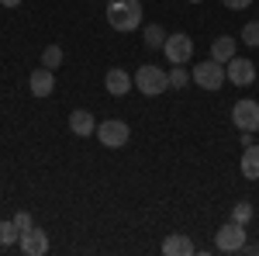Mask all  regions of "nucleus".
<instances>
[{"label": "nucleus", "instance_id": "nucleus-1", "mask_svg": "<svg viewBox=\"0 0 259 256\" xmlns=\"http://www.w3.org/2000/svg\"><path fill=\"white\" fill-rule=\"evenodd\" d=\"M107 24L114 31H135L142 24V0H107Z\"/></svg>", "mask_w": 259, "mask_h": 256}, {"label": "nucleus", "instance_id": "nucleus-2", "mask_svg": "<svg viewBox=\"0 0 259 256\" xmlns=\"http://www.w3.org/2000/svg\"><path fill=\"white\" fill-rule=\"evenodd\" d=\"M135 87H139L145 97H159L166 94V87H169V73L162 69V66H139V73H135Z\"/></svg>", "mask_w": 259, "mask_h": 256}, {"label": "nucleus", "instance_id": "nucleus-3", "mask_svg": "<svg viewBox=\"0 0 259 256\" xmlns=\"http://www.w3.org/2000/svg\"><path fill=\"white\" fill-rule=\"evenodd\" d=\"M190 80H194L197 87H204V90H221L225 80H228V73H225V62L207 59V62H197V66H194Z\"/></svg>", "mask_w": 259, "mask_h": 256}, {"label": "nucleus", "instance_id": "nucleus-4", "mask_svg": "<svg viewBox=\"0 0 259 256\" xmlns=\"http://www.w3.org/2000/svg\"><path fill=\"white\" fill-rule=\"evenodd\" d=\"M97 138H100V145H107V149H121V145H128L132 128H128V121H121V118H107L97 125Z\"/></svg>", "mask_w": 259, "mask_h": 256}, {"label": "nucleus", "instance_id": "nucleus-5", "mask_svg": "<svg viewBox=\"0 0 259 256\" xmlns=\"http://www.w3.org/2000/svg\"><path fill=\"white\" fill-rule=\"evenodd\" d=\"M214 246H218L221 253H239V249H245V225L225 222L218 229V236H214Z\"/></svg>", "mask_w": 259, "mask_h": 256}, {"label": "nucleus", "instance_id": "nucleus-6", "mask_svg": "<svg viewBox=\"0 0 259 256\" xmlns=\"http://www.w3.org/2000/svg\"><path fill=\"white\" fill-rule=\"evenodd\" d=\"M162 52H166V59L173 62V66H183V62H190V56H194V42H190V35H183V31L166 35Z\"/></svg>", "mask_w": 259, "mask_h": 256}, {"label": "nucleus", "instance_id": "nucleus-7", "mask_svg": "<svg viewBox=\"0 0 259 256\" xmlns=\"http://www.w3.org/2000/svg\"><path fill=\"white\" fill-rule=\"evenodd\" d=\"M232 121L239 125L242 132H259V100H249V97L235 100V107H232Z\"/></svg>", "mask_w": 259, "mask_h": 256}, {"label": "nucleus", "instance_id": "nucleus-8", "mask_svg": "<svg viewBox=\"0 0 259 256\" xmlns=\"http://www.w3.org/2000/svg\"><path fill=\"white\" fill-rule=\"evenodd\" d=\"M225 73H228V80H232L235 87H249V83L256 80V66L249 59H242V56H232V59L225 62Z\"/></svg>", "mask_w": 259, "mask_h": 256}, {"label": "nucleus", "instance_id": "nucleus-9", "mask_svg": "<svg viewBox=\"0 0 259 256\" xmlns=\"http://www.w3.org/2000/svg\"><path fill=\"white\" fill-rule=\"evenodd\" d=\"M18 242H21V253H24V256H45V253H49V236L41 232L38 225L28 229V232H21Z\"/></svg>", "mask_w": 259, "mask_h": 256}, {"label": "nucleus", "instance_id": "nucleus-10", "mask_svg": "<svg viewBox=\"0 0 259 256\" xmlns=\"http://www.w3.org/2000/svg\"><path fill=\"white\" fill-rule=\"evenodd\" d=\"M132 83H135V77H128L121 66L107 69V77H104V87H107V94H111V97H124V94L132 90Z\"/></svg>", "mask_w": 259, "mask_h": 256}, {"label": "nucleus", "instance_id": "nucleus-11", "mask_svg": "<svg viewBox=\"0 0 259 256\" xmlns=\"http://www.w3.org/2000/svg\"><path fill=\"white\" fill-rule=\"evenodd\" d=\"M28 87H31V94H35V97H49V94L56 90V77H52V69L38 66V69L31 73V80H28Z\"/></svg>", "mask_w": 259, "mask_h": 256}, {"label": "nucleus", "instance_id": "nucleus-12", "mask_svg": "<svg viewBox=\"0 0 259 256\" xmlns=\"http://www.w3.org/2000/svg\"><path fill=\"white\" fill-rule=\"evenodd\" d=\"M162 253L166 256H190L194 253V242L183 236V232H173V236H166V242H162Z\"/></svg>", "mask_w": 259, "mask_h": 256}, {"label": "nucleus", "instance_id": "nucleus-13", "mask_svg": "<svg viewBox=\"0 0 259 256\" xmlns=\"http://www.w3.org/2000/svg\"><path fill=\"white\" fill-rule=\"evenodd\" d=\"M242 177L245 180H259V145H245V153H242Z\"/></svg>", "mask_w": 259, "mask_h": 256}, {"label": "nucleus", "instance_id": "nucleus-14", "mask_svg": "<svg viewBox=\"0 0 259 256\" xmlns=\"http://www.w3.org/2000/svg\"><path fill=\"white\" fill-rule=\"evenodd\" d=\"M69 128H73V135H94V115H90V111H73V115H69Z\"/></svg>", "mask_w": 259, "mask_h": 256}, {"label": "nucleus", "instance_id": "nucleus-15", "mask_svg": "<svg viewBox=\"0 0 259 256\" xmlns=\"http://www.w3.org/2000/svg\"><path fill=\"white\" fill-rule=\"evenodd\" d=\"M232 56H235V39H232V35H221V39L211 42V59L228 62Z\"/></svg>", "mask_w": 259, "mask_h": 256}, {"label": "nucleus", "instance_id": "nucleus-16", "mask_svg": "<svg viewBox=\"0 0 259 256\" xmlns=\"http://www.w3.org/2000/svg\"><path fill=\"white\" fill-rule=\"evenodd\" d=\"M162 45H166V31L159 24H149L145 28V49H162Z\"/></svg>", "mask_w": 259, "mask_h": 256}, {"label": "nucleus", "instance_id": "nucleus-17", "mask_svg": "<svg viewBox=\"0 0 259 256\" xmlns=\"http://www.w3.org/2000/svg\"><path fill=\"white\" fill-rule=\"evenodd\" d=\"M21 239V229L14 225V218L11 222H0V246H11V242H18Z\"/></svg>", "mask_w": 259, "mask_h": 256}, {"label": "nucleus", "instance_id": "nucleus-18", "mask_svg": "<svg viewBox=\"0 0 259 256\" xmlns=\"http://www.w3.org/2000/svg\"><path fill=\"white\" fill-rule=\"evenodd\" d=\"M41 66L52 69V73H56V66H62V49L59 45H49V49L41 52Z\"/></svg>", "mask_w": 259, "mask_h": 256}, {"label": "nucleus", "instance_id": "nucleus-19", "mask_svg": "<svg viewBox=\"0 0 259 256\" xmlns=\"http://www.w3.org/2000/svg\"><path fill=\"white\" fill-rule=\"evenodd\" d=\"M249 218H252V204H249V201H239V204L232 208V222H239V225H245Z\"/></svg>", "mask_w": 259, "mask_h": 256}, {"label": "nucleus", "instance_id": "nucleus-20", "mask_svg": "<svg viewBox=\"0 0 259 256\" xmlns=\"http://www.w3.org/2000/svg\"><path fill=\"white\" fill-rule=\"evenodd\" d=\"M242 42H245V45H252V49L259 45V21H249V24L242 28Z\"/></svg>", "mask_w": 259, "mask_h": 256}, {"label": "nucleus", "instance_id": "nucleus-21", "mask_svg": "<svg viewBox=\"0 0 259 256\" xmlns=\"http://www.w3.org/2000/svg\"><path fill=\"white\" fill-rule=\"evenodd\" d=\"M187 83H190V73H187V69H183V66H173V69H169V87H187Z\"/></svg>", "mask_w": 259, "mask_h": 256}, {"label": "nucleus", "instance_id": "nucleus-22", "mask_svg": "<svg viewBox=\"0 0 259 256\" xmlns=\"http://www.w3.org/2000/svg\"><path fill=\"white\" fill-rule=\"evenodd\" d=\"M14 225H18L21 232H28V229H35V218L28 215V211H18V215H14Z\"/></svg>", "mask_w": 259, "mask_h": 256}, {"label": "nucleus", "instance_id": "nucleus-23", "mask_svg": "<svg viewBox=\"0 0 259 256\" xmlns=\"http://www.w3.org/2000/svg\"><path fill=\"white\" fill-rule=\"evenodd\" d=\"M221 4H225V7H232V11H245L252 0H221Z\"/></svg>", "mask_w": 259, "mask_h": 256}, {"label": "nucleus", "instance_id": "nucleus-24", "mask_svg": "<svg viewBox=\"0 0 259 256\" xmlns=\"http://www.w3.org/2000/svg\"><path fill=\"white\" fill-rule=\"evenodd\" d=\"M0 4H4V7H18L21 0H0Z\"/></svg>", "mask_w": 259, "mask_h": 256}, {"label": "nucleus", "instance_id": "nucleus-25", "mask_svg": "<svg viewBox=\"0 0 259 256\" xmlns=\"http://www.w3.org/2000/svg\"><path fill=\"white\" fill-rule=\"evenodd\" d=\"M190 4H204V0H190Z\"/></svg>", "mask_w": 259, "mask_h": 256}]
</instances>
